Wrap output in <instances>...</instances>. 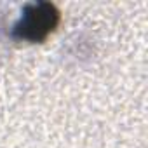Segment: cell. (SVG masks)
<instances>
[{
    "mask_svg": "<svg viewBox=\"0 0 148 148\" xmlns=\"http://www.w3.org/2000/svg\"><path fill=\"white\" fill-rule=\"evenodd\" d=\"M59 21V12L52 4L38 2L26 5L21 19L14 26V33L21 40L40 42L54 32Z\"/></svg>",
    "mask_w": 148,
    "mask_h": 148,
    "instance_id": "1",
    "label": "cell"
}]
</instances>
